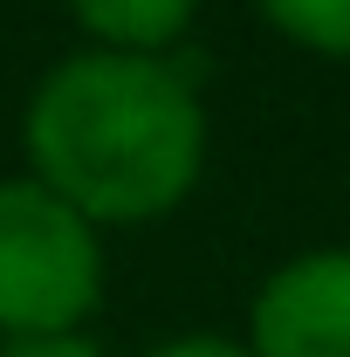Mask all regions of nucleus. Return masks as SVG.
I'll return each mask as SVG.
<instances>
[{
  "label": "nucleus",
  "mask_w": 350,
  "mask_h": 357,
  "mask_svg": "<svg viewBox=\"0 0 350 357\" xmlns=\"http://www.w3.org/2000/svg\"><path fill=\"white\" fill-rule=\"evenodd\" d=\"M206 96L172 55L76 48L28 89V178L103 227H151L192 199L206 172Z\"/></svg>",
  "instance_id": "obj_1"
},
{
  "label": "nucleus",
  "mask_w": 350,
  "mask_h": 357,
  "mask_svg": "<svg viewBox=\"0 0 350 357\" xmlns=\"http://www.w3.org/2000/svg\"><path fill=\"white\" fill-rule=\"evenodd\" d=\"M103 303V234L35 178H0V344L83 337Z\"/></svg>",
  "instance_id": "obj_2"
},
{
  "label": "nucleus",
  "mask_w": 350,
  "mask_h": 357,
  "mask_svg": "<svg viewBox=\"0 0 350 357\" xmlns=\"http://www.w3.org/2000/svg\"><path fill=\"white\" fill-rule=\"evenodd\" d=\"M248 357H350V248H309L248 303Z\"/></svg>",
  "instance_id": "obj_3"
},
{
  "label": "nucleus",
  "mask_w": 350,
  "mask_h": 357,
  "mask_svg": "<svg viewBox=\"0 0 350 357\" xmlns=\"http://www.w3.org/2000/svg\"><path fill=\"white\" fill-rule=\"evenodd\" d=\"M89 48L110 55H172L199 14V0H62Z\"/></svg>",
  "instance_id": "obj_4"
},
{
  "label": "nucleus",
  "mask_w": 350,
  "mask_h": 357,
  "mask_svg": "<svg viewBox=\"0 0 350 357\" xmlns=\"http://www.w3.org/2000/svg\"><path fill=\"white\" fill-rule=\"evenodd\" d=\"M254 14L303 55L350 62V0H254Z\"/></svg>",
  "instance_id": "obj_5"
},
{
  "label": "nucleus",
  "mask_w": 350,
  "mask_h": 357,
  "mask_svg": "<svg viewBox=\"0 0 350 357\" xmlns=\"http://www.w3.org/2000/svg\"><path fill=\"white\" fill-rule=\"evenodd\" d=\"M144 357H248V344L241 337H220V330H185V337L151 344Z\"/></svg>",
  "instance_id": "obj_6"
},
{
  "label": "nucleus",
  "mask_w": 350,
  "mask_h": 357,
  "mask_svg": "<svg viewBox=\"0 0 350 357\" xmlns=\"http://www.w3.org/2000/svg\"><path fill=\"white\" fill-rule=\"evenodd\" d=\"M0 357H103L89 337H21V344H0Z\"/></svg>",
  "instance_id": "obj_7"
}]
</instances>
